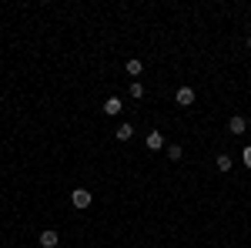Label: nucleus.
Masks as SVG:
<instances>
[{"mask_svg":"<svg viewBox=\"0 0 251 248\" xmlns=\"http://www.w3.org/2000/svg\"><path fill=\"white\" fill-rule=\"evenodd\" d=\"M134 138V124H121L117 128V141H131Z\"/></svg>","mask_w":251,"mask_h":248,"instance_id":"nucleus-8","label":"nucleus"},{"mask_svg":"<svg viewBox=\"0 0 251 248\" xmlns=\"http://www.w3.org/2000/svg\"><path fill=\"white\" fill-rule=\"evenodd\" d=\"M174 101H177L181 108H191L194 101H198V94H194V87H181V91L174 94Z\"/></svg>","mask_w":251,"mask_h":248,"instance_id":"nucleus-2","label":"nucleus"},{"mask_svg":"<svg viewBox=\"0 0 251 248\" xmlns=\"http://www.w3.org/2000/svg\"><path fill=\"white\" fill-rule=\"evenodd\" d=\"M228 131H231V134H245V131H248V121H245L241 114H234L231 121H228Z\"/></svg>","mask_w":251,"mask_h":248,"instance_id":"nucleus-5","label":"nucleus"},{"mask_svg":"<svg viewBox=\"0 0 251 248\" xmlns=\"http://www.w3.org/2000/svg\"><path fill=\"white\" fill-rule=\"evenodd\" d=\"M124 67H127V74H131V77H141V71H144V64H141V60H127V64H124Z\"/></svg>","mask_w":251,"mask_h":248,"instance_id":"nucleus-9","label":"nucleus"},{"mask_svg":"<svg viewBox=\"0 0 251 248\" xmlns=\"http://www.w3.org/2000/svg\"><path fill=\"white\" fill-rule=\"evenodd\" d=\"M248 47H251V34H248Z\"/></svg>","mask_w":251,"mask_h":248,"instance_id":"nucleus-13","label":"nucleus"},{"mask_svg":"<svg viewBox=\"0 0 251 248\" xmlns=\"http://www.w3.org/2000/svg\"><path fill=\"white\" fill-rule=\"evenodd\" d=\"M214 165H218V171H221V174H228L234 161H231V154H218V158H214Z\"/></svg>","mask_w":251,"mask_h":248,"instance_id":"nucleus-7","label":"nucleus"},{"mask_svg":"<svg viewBox=\"0 0 251 248\" xmlns=\"http://www.w3.org/2000/svg\"><path fill=\"white\" fill-rule=\"evenodd\" d=\"M168 158H171V161H181V158H184V148H181V144H168Z\"/></svg>","mask_w":251,"mask_h":248,"instance_id":"nucleus-11","label":"nucleus"},{"mask_svg":"<svg viewBox=\"0 0 251 248\" xmlns=\"http://www.w3.org/2000/svg\"><path fill=\"white\" fill-rule=\"evenodd\" d=\"M241 165H245V168H248V171H251V144H248V148H245V151H241Z\"/></svg>","mask_w":251,"mask_h":248,"instance_id":"nucleus-12","label":"nucleus"},{"mask_svg":"<svg viewBox=\"0 0 251 248\" xmlns=\"http://www.w3.org/2000/svg\"><path fill=\"white\" fill-rule=\"evenodd\" d=\"M71 205H74V208H91V191H87V188H74Z\"/></svg>","mask_w":251,"mask_h":248,"instance_id":"nucleus-1","label":"nucleus"},{"mask_svg":"<svg viewBox=\"0 0 251 248\" xmlns=\"http://www.w3.org/2000/svg\"><path fill=\"white\" fill-rule=\"evenodd\" d=\"M144 144H148V151H161V148H164V134H161V131H151L148 138H144Z\"/></svg>","mask_w":251,"mask_h":248,"instance_id":"nucleus-4","label":"nucleus"},{"mask_svg":"<svg viewBox=\"0 0 251 248\" xmlns=\"http://www.w3.org/2000/svg\"><path fill=\"white\" fill-rule=\"evenodd\" d=\"M127 94L134 97V101H141V97H144V84H141V81H131V87H127Z\"/></svg>","mask_w":251,"mask_h":248,"instance_id":"nucleus-10","label":"nucleus"},{"mask_svg":"<svg viewBox=\"0 0 251 248\" xmlns=\"http://www.w3.org/2000/svg\"><path fill=\"white\" fill-rule=\"evenodd\" d=\"M37 242H40V248H57V245H60V238H57V231H54V228L40 231V238H37Z\"/></svg>","mask_w":251,"mask_h":248,"instance_id":"nucleus-3","label":"nucleus"},{"mask_svg":"<svg viewBox=\"0 0 251 248\" xmlns=\"http://www.w3.org/2000/svg\"><path fill=\"white\" fill-rule=\"evenodd\" d=\"M121 111H124V104H121V97H107V101H104V114H121Z\"/></svg>","mask_w":251,"mask_h":248,"instance_id":"nucleus-6","label":"nucleus"}]
</instances>
